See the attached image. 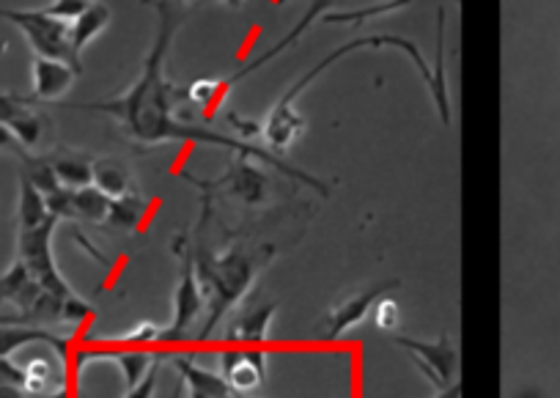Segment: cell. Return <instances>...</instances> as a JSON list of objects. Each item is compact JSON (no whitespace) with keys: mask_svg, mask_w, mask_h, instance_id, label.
<instances>
[{"mask_svg":"<svg viewBox=\"0 0 560 398\" xmlns=\"http://www.w3.org/2000/svg\"><path fill=\"white\" fill-rule=\"evenodd\" d=\"M25 368V393L31 396H47L52 390H61L67 387V379H63V358L61 354H39V358H31Z\"/></svg>","mask_w":560,"mask_h":398,"instance_id":"cell-15","label":"cell"},{"mask_svg":"<svg viewBox=\"0 0 560 398\" xmlns=\"http://www.w3.org/2000/svg\"><path fill=\"white\" fill-rule=\"evenodd\" d=\"M192 185L201 187L207 192H223V196L236 198V201L247 203V207H261L269 196V182L258 165H253L247 157H240L223 176L214 182L207 179H190Z\"/></svg>","mask_w":560,"mask_h":398,"instance_id":"cell-9","label":"cell"},{"mask_svg":"<svg viewBox=\"0 0 560 398\" xmlns=\"http://www.w3.org/2000/svg\"><path fill=\"white\" fill-rule=\"evenodd\" d=\"M91 3H94V0H50L45 7V12L52 14L56 20H61V23L72 25Z\"/></svg>","mask_w":560,"mask_h":398,"instance_id":"cell-28","label":"cell"},{"mask_svg":"<svg viewBox=\"0 0 560 398\" xmlns=\"http://www.w3.org/2000/svg\"><path fill=\"white\" fill-rule=\"evenodd\" d=\"M176 371H179L182 382L187 385V390L196 393V396H203V398H236V393L231 390L229 382L223 379L220 374H214V371L209 368H201L198 363H192L190 358H179L176 360Z\"/></svg>","mask_w":560,"mask_h":398,"instance_id":"cell-16","label":"cell"},{"mask_svg":"<svg viewBox=\"0 0 560 398\" xmlns=\"http://www.w3.org/2000/svg\"><path fill=\"white\" fill-rule=\"evenodd\" d=\"M42 292H45L42 283L31 276V270L20 258H14L12 267L0 276V305L12 303L18 314H23L25 319H28L31 308H34Z\"/></svg>","mask_w":560,"mask_h":398,"instance_id":"cell-13","label":"cell"},{"mask_svg":"<svg viewBox=\"0 0 560 398\" xmlns=\"http://www.w3.org/2000/svg\"><path fill=\"white\" fill-rule=\"evenodd\" d=\"M165 327L154 325V321H138L129 330L118 332V336L105 338L107 347H149V343H160Z\"/></svg>","mask_w":560,"mask_h":398,"instance_id":"cell-25","label":"cell"},{"mask_svg":"<svg viewBox=\"0 0 560 398\" xmlns=\"http://www.w3.org/2000/svg\"><path fill=\"white\" fill-rule=\"evenodd\" d=\"M34 96L12 94V91H0V124H12L14 118L23 116L31 105H34Z\"/></svg>","mask_w":560,"mask_h":398,"instance_id":"cell-27","label":"cell"},{"mask_svg":"<svg viewBox=\"0 0 560 398\" xmlns=\"http://www.w3.org/2000/svg\"><path fill=\"white\" fill-rule=\"evenodd\" d=\"M229 124H231V129L236 132V138H240V141H247V143H250V138L261 136L264 132V124L253 121V118L242 116V113H236V110L229 113Z\"/></svg>","mask_w":560,"mask_h":398,"instance_id":"cell-30","label":"cell"},{"mask_svg":"<svg viewBox=\"0 0 560 398\" xmlns=\"http://www.w3.org/2000/svg\"><path fill=\"white\" fill-rule=\"evenodd\" d=\"M220 376L236 396H250L267 382V354L256 347L225 349L220 354Z\"/></svg>","mask_w":560,"mask_h":398,"instance_id":"cell-10","label":"cell"},{"mask_svg":"<svg viewBox=\"0 0 560 398\" xmlns=\"http://www.w3.org/2000/svg\"><path fill=\"white\" fill-rule=\"evenodd\" d=\"M91 305L85 303L83 297H78V294H72V297L63 300V311H61V321L63 325H80V321L85 319V316L91 314Z\"/></svg>","mask_w":560,"mask_h":398,"instance_id":"cell-31","label":"cell"},{"mask_svg":"<svg viewBox=\"0 0 560 398\" xmlns=\"http://www.w3.org/2000/svg\"><path fill=\"white\" fill-rule=\"evenodd\" d=\"M0 149H7V152H14L18 157H23V147L18 143V138L12 136V129L7 127V124H0Z\"/></svg>","mask_w":560,"mask_h":398,"instance_id":"cell-34","label":"cell"},{"mask_svg":"<svg viewBox=\"0 0 560 398\" xmlns=\"http://www.w3.org/2000/svg\"><path fill=\"white\" fill-rule=\"evenodd\" d=\"M443 9L438 12V69H434V91L432 99L434 107H438L440 118L445 124H451V102H448V91H445V72H443V39H445V28H443Z\"/></svg>","mask_w":560,"mask_h":398,"instance_id":"cell-24","label":"cell"},{"mask_svg":"<svg viewBox=\"0 0 560 398\" xmlns=\"http://www.w3.org/2000/svg\"><path fill=\"white\" fill-rule=\"evenodd\" d=\"M9 129H12V136L18 138V143L23 147V152H34V149H39L42 143H45L47 132H50V121H47V116H42L39 110L28 107L23 116H18L9 124Z\"/></svg>","mask_w":560,"mask_h":398,"instance_id":"cell-21","label":"cell"},{"mask_svg":"<svg viewBox=\"0 0 560 398\" xmlns=\"http://www.w3.org/2000/svg\"><path fill=\"white\" fill-rule=\"evenodd\" d=\"M192 3H198V0H192ZM212 3H220V7H225V9H242L247 0H212Z\"/></svg>","mask_w":560,"mask_h":398,"instance_id":"cell-38","label":"cell"},{"mask_svg":"<svg viewBox=\"0 0 560 398\" xmlns=\"http://www.w3.org/2000/svg\"><path fill=\"white\" fill-rule=\"evenodd\" d=\"M272 256L275 250L269 245H231L223 253H196L192 264H196L203 297H207V321H203L201 336H198L201 341L212 338L214 327L250 294Z\"/></svg>","mask_w":560,"mask_h":398,"instance_id":"cell-2","label":"cell"},{"mask_svg":"<svg viewBox=\"0 0 560 398\" xmlns=\"http://www.w3.org/2000/svg\"><path fill=\"white\" fill-rule=\"evenodd\" d=\"M20 321H28L23 314H18V311H12V314H7V311H0V327L3 325H20Z\"/></svg>","mask_w":560,"mask_h":398,"instance_id":"cell-35","label":"cell"},{"mask_svg":"<svg viewBox=\"0 0 560 398\" xmlns=\"http://www.w3.org/2000/svg\"><path fill=\"white\" fill-rule=\"evenodd\" d=\"M434 398H462V385H459V382H454V385L438 390V396H434Z\"/></svg>","mask_w":560,"mask_h":398,"instance_id":"cell-36","label":"cell"},{"mask_svg":"<svg viewBox=\"0 0 560 398\" xmlns=\"http://www.w3.org/2000/svg\"><path fill=\"white\" fill-rule=\"evenodd\" d=\"M152 3V9L158 12V34H154L152 47H149L147 58H143V69H140L138 78L132 80L127 91L121 96H113V99L102 102H85V105H72L74 110H94L105 113V116L116 118L121 124L124 136L129 141L140 143V147H160V143H203V147H220L229 149V152L240 154V157L258 160V163H267L272 168H278L280 174L289 176V179H298L303 185H308L311 190H316L319 196H327V185L319 182L316 176H311L308 171L294 168V165L283 163L280 157H272L264 149L253 147V143L240 141L236 136H220L212 129H203L198 124L185 121L176 113V105L185 102V91L176 89L168 80V56L171 47H174L176 34L185 25V20L190 17V9L196 7L192 0H147Z\"/></svg>","mask_w":560,"mask_h":398,"instance_id":"cell-1","label":"cell"},{"mask_svg":"<svg viewBox=\"0 0 560 398\" xmlns=\"http://www.w3.org/2000/svg\"><path fill=\"white\" fill-rule=\"evenodd\" d=\"M31 74H34V99L36 102H52L61 99L69 89H72L74 80L80 78L69 63L52 61V58H39L34 56V63H31Z\"/></svg>","mask_w":560,"mask_h":398,"instance_id":"cell-14","label":"cell"},{"mask_svg":"<svg viewBox=\"0 0 560 398\" xmlns=\"http://www.w3.org/2000/svg\"><path fill=\"white\" fill-rule=\"evenodd\" d=\"M58 218H50L42 223L39 229L18 231V258L31 270V276L42 283L56 297H72L74 289L63 281L61 270H58L56 256H52V234H56Z\"/></svg>","mask_w":560,"mask_h":398,"instance_id":"cell-5","label":"cell"},{"mask_svg":"<svg viewBox=\"0 0 560 398\" xmlns=\"http://www.w3.org/2000/svg\"><path fill=\"white\" fill-rule=\"evenodd\" d=\"M52 214L47 209L45 192L36 185H31L28 176H20V198H18V225L20 231L25 229H39L42 223H47Z\"/></svg>","mask_w":560,"mask_h":398,"instance_id":"cell-18","label":"cell"},{"mask_svg":"<svg viewBox=\"0 0 560 398\" xmlns=\"http://www.w3.org/2000/svg\"><path fill=\"white\" fill-rule=\"evenodd\" d=\"M236 398H250V396H236Z\"/></svg>","mask_w":560,"mask_h":398,"instance_id":"cell-40","label":"cell"},{"mask_svg":"<svg viewBox=\"0 0 560 398\" xmlns=\"http://www.w3.org/2000/svg\"><path fill=\"white\" fill-rule=\"evenodd\" d=\"M380 47H396V50H401L404 56L415 63V69H418V74L423 78V83L429 85V91H434V72L429 69L427 58H423V52L418 50V45H415V42L404 39V36H390V34L363 36V39H354V42H347V45L336 47L330 56L322 58L314 69H308V72H305L303 78H300L298 83L287 91V94L275 102V107L269 110L267 121H264V132H261L264 141H267L275 152H289V149L298 143V138L303 136V129H305L303 116H300L298 107H294V102L300 99V94H303V91L308 89V85L314 83L322 72H327L332 63L341 61V58L354 56L358 50H380Z\"/></svg>","mask_w":560,"mask_h":398,"instance_id":"cell-3","label":"cell"},{"mask_svg":"<svg viewBox=\"0 0 560 398\" xmlns=\"http://www.w3.org/2000/svg\"><path fill=\"white\" fill-rule=\"evenodd\" d=\"M0 398H25V390H23V387L0 385Z\"/></svg>","mask_w":560,"mask_h":398,"instance_id":"cell-37","label":"cell"},{"mask_svg":"<svg viewBox=\"0 0 560 398\" xmlns=\"http://www.w3.org/2000/svg\"><path fill=\"white\" fill-rule=\"evenodd\" d=\"M412 0H387V3H376V7L369 9H354V12H330L322 14V23H363V20L385 17V14L396 12V9H404Z\"/></svg>","mask_w":560,"mask_h":398,"instance_id":"cell-26","label":"cell"},{"mask_svg":"<svg viewBox=\"0 0 560 398\" xmlns=\"http://www.w3.org/2000/svg\"><path fill=\"white\" fill-rule=\"evenodd\" d=\"M185 264H182V278L179 286L174 294V321L163 330L160 343H174L182 341L187 336V330L192 327V321L201 314H207V297H203L201 281L196 276V264H192V253L185 250Z\"/></svg>","mask_w":560,"mask_h":398,"instance_id":"cell-8","label":"cell"},{"mask_svg":"<svg viewBox=\"0 0 560 398\" xmlns=\"http://www.w3.org/2000/svg\"><path fill=\"white\" fill-rule=\"evenodd\" d=\"M396 286L398 281H382L371 283V286L360 289V292L347 294V297L338 300V303L322 316L316 332H319L325 341H341V338L349 336L354 327L363 325V321L369 319V314H374V305L380 303L382 297H387Z\"/></svg>","mask_w":560,"mask_h":398,"instance_id":"cell-6","label":"cell"},{"mask_svg":"<svg viewBox=\"0 0 560 398\" xmlns=\"http://www.w3.org/2000/svg\"><path fill=\"white\" fill-rule=\"evenodd\" d=\"M143 214H147V201H143L140 196L127 192V196H121V198H113L110 212H107L105 223L113 225V229L132 231V229H138V223L143 220Z\"/></svg>","mask_w":560,"mask_h":398,"instance_id":"cell-23","label":"cell"},{"mask_svg":"<svg viewBox=\"0 0 560 398\" xmlns=\"http://www.w3.org/2000/svg\"><path fill=\"white\" fill-rule=\"evenodd\" d=\"M94 187L107 198H121L129 192V171L121 160L100 157L94 160Z\"/></svg>","mask_w":560,"mask_h":398,"instance_id":"cell-20","label":"cell"},{"mask_svg":"<svg viewBox=\"0 0 560 398\" xmlns=\"http://www.w3.org/2000/svg\"><path fill=\"white\" fill-rule=\"evenodd\" d=\"M36 398H69V390L67 387H61V390H52L47 393V396H36Z\"/></svg>","mask_w":560,"mask_h":398,"instance_id":"cell-39","label":"cell"},{"mask_svg":"<svg viewBox=\"0 0 560 398\" xmlns=\"http://www.w3.org/2000/svg\"><path fill=\"white\" fill-rule=\"evenodd\" d=\"M154 393H158V368L149 371V376L140 385L124 390L121 398H154Z\"/></svg>","mask_w":560,"mask_h":398,"instance_id":"cell-33","label":"cell"},{"mask_svg":"<svg viewBox=\"0 0 560 398\" xmlns=\"http://www.w3.org/2000/svg\"><path fill=\"white\" fill-rule=\"evenodd\" d=\"M275 311H278L275 303H261L236 311L231 316L229 327H225V341L240 343V347H258V343H264L269 338V330H272Z\"/></svg>","mask_w":560,"mask_h":398,"instance_id":"cell-11","label":"cell"},{"mask_svg":"<svg viewBox=\"0 0 560 398\" xmlns=\"http://www.w3.org/2000/svg\"><path fill=\"white\" fill-rule=\"evenodd\" d=\"M107 23H110V9H107L105 3H100V0H94L89 9H85V12L80 14L72 25H69V31H72L74 52L80 56V52H83L85 47L96 39V36L105 34Z\"/></svg>","mask_w":560,"mask_h":398,"instance_id":"cell-19","label":"cell"},{"mask_svg":"<svg viewBox=\"0 0 560 398\" xmlns=\"http://www.w3.org/2000/svg\"><path fill=\"white\" fill-rule=\"evenodd\" d=\"M113 198H107L105 192L96 190L94 185L80 187L74 190V220H85V223H105L107 212H110Z\"/></svg>","mask_w":560,"mask_h":398,"instance_id":"cell-22","label":"cell"},{"mask_svg":"<svg viewBox=\"0 0 560 398\" xmlns=\"http://www.w3.org/2000/svg\"><path fill=\"white\" fill-rule=\"evenodd\" d=\"M0 385L23 387L25 390V368L14 363L12 358H0Z\"/></svg>","mask_w":560,"mask_h":398,"instance_id":"cell-32","label":"cell"},{"mask_svg":"<svg viewBox=\"0 0 560 398\" xmlns=\"http://www.w3.org/2000/svg\"><path fill=\"white\" fill-rule=\"evenodd\" d=\"M398 319H401V311H398L396 300L382 297L380 303L374 305V325L380 327L382 332H396Z\"/></svg>","mask_w":560,"mask_h":398,"instance_id":"cell-29","label":"cell"},{"mask_svg":"<svg viewBox=\"0 0 560 398\" xmlns=\"http://www.w3.org/2000/svg\"><path fill=\"white\" fill-rule=\"evenodd\" d=\"M34 343H45L52 352L67 358L69 354V338L56 336V332L45 330L31 321H20V325H3L0 327V358H12V354L23 352V349L34 347Z\"/></svg>","mask_w":560,"mask_h":398,"instance_id":"cell-12","label":"cell"},{"mask_svg":"<svg viewBox=\"0 0 560 398\" xmlns=\"http://www.w3.org/2000/svg\"><path fill=\"white\" fill-rule=\"evenodd\" d=\"M0 20L12 23L20 34L28 39L31 50L39 58H52V61H63L83 74V61L72 47V31L69 23H61L45 9H3L0 7Z\"/></svg>","mask_w":560,"mask_h":398,"instance_id":"cell-4","label":"cell"},{"mask_svg":"<svg viewBox=\"0 0 560 398\" xmlns=\"http://www.w3.org/2000/svg\"><path fill=\"white\" fill-rule=\"evenodd\" d=\"M50 165L56 171L61 187H69V190H80V187L94 185V160L83 157V154L74 152H58L50 154Z\"/></svg>","mask_w":560,"mask_h":398,"instance_id":"cell-17","label":"cell"},{"mask_svg":"<svg viewBox=\"0 0 560 398\" xmlns=\"http://www.w3.org/2000/svg\"><path fill=\"white\" fill-rule=\"evenodd\" d=\"M393 341L415 360V365L427 374V379L438 390L454 385L456 368H459V349L451 341L448 332H443L438 341H420V338L407 336H393Z\"/></svg>","mask_w":560,"mask_h":398,"instance_id":"cell-7","label":"cell"}]
</instances>
